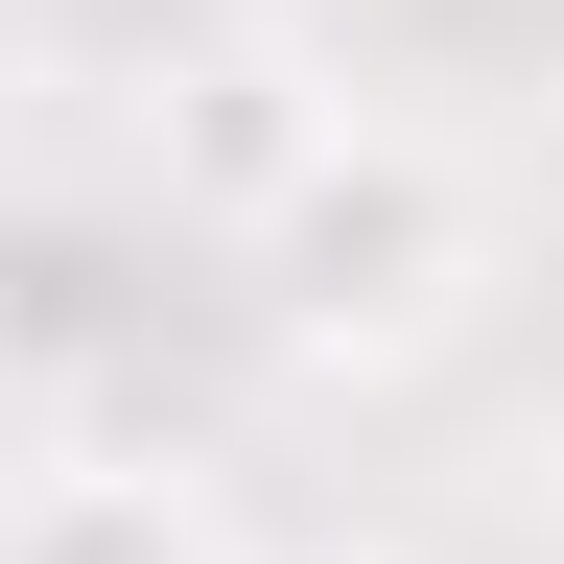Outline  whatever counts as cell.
I'll use <instances>...</instances> for the list:
<instances>
[{
  "label": "cell",
  "mask_w": 564,
  "mask_h": 564,
  "mask_svg": "<svg viewBox=\"0 0 564 564\" xmlns=\"http://www.w3.org/2000/svg\"><path fill=\"white\" fill-rule=\"evenodd\" d=\"M236 282H259V329L306 352V377H400V352H447V329H470L494 212H470L447 141H306V165L259 188Z\"/></svg>",
  "instance_id": "obj_1"
},
{
  "label": "cell",
  "mask_w": 564,
  "mask_h": 564,
  "mask_svg": "<svg viewBox=\"0 0 564 564\" xmlns=\"http://www.w3.org/2000/svg\"><path fill=\"white\" fill-rule=\"evenodd\" d=\"M0 564H236L188 470H24L0 494Z\"/></svg>",
  "instance_id": "obj_2"
}]
</instances>
